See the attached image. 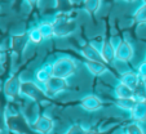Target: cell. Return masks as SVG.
Masks as SVG:
<instances>
[{
  "label": "cell",
  "instance_id": "6da1fadb",
  "mask_svg": "<svg viewBox=\"0 0 146 134\" xmlns=\"http://www.w3.org/2000/svg\"><path fill=\"white\" fill-rule=\"evenodd\" d=\"M50 69H52V76L62 77V79L67 80L69 77L74 76L78 67L75 61L71 59L70 57H61L57 58L50 65Z\"/></svg>",
  "mask_w": 146,
  "mask_h": 134
},
{
  "label": "cell",
  "instance_id": "7a4b0ae2",
  "mask_svg": "<svg viewBox=\"0 0 146 134\" xmlns=\"http://www.w3.org/2000/svg\"><path fill=\"white\" fill-rule=\"evenodd\" d=\"M7 126L9 130L18 134H31L33 133V126L29 125L27 120L21 114H13V115L7 116Z\"/></svg>",
  "mask_w": 146,
  "mask_h": 134
},
{
  "label": "cell",
  "instance_id": "3957f363",
  "mask_svg": "<svg viewBox=\"0 0 146 134\" xmlns=\"http://www.w3.org/2000/svg\"><path fill=\"white\" fill-rule=\"evenodd\" d=\"M21 94L30 98L34 102H41L45 99V97H48L44 88H41L40 84H38L35 81H22Z\"/></svg>",
  "mask_w": 146,
  "mask_h": 134
},
{
  "label": "cell",
  "instance_id": "277c9868",
  "mask_svg": "<svg viewBox=\"0 0 146 134\" xmlns=\"http://www.w3.org/2000/svg\"><path fill=\"white\" fill-rule=\"evenodd\" d=\"M43 86H44V90H45V93H47V96L53 97V96H57V94H60V93L66 90L69 84H67L66 79L52 76L49 81H48L45 85H43Z\"/></svg>",
  "mask_w": 146,
  "mask_h": 134
},
{
  "label": "cell",
  "instance_id": "5b68a950",
  "mask_svg": "<svg viewBox=\"0 0 146 134\" xmlns=\"http://www.w3.org/2000/svg\"><path fill=\"white\" fill-rule=\"evenodd\" d=\"M75 27H76L75 22L66 18H57L53 22V31H54V35L58 36V38H64V36L70 35L71 32H74Z\"/></svg>",
  "mask_w": 146,
  "mask_h": 134
},
{
  "label": "cell",
  "instance_id": "8992f818",
  "mask_svg": "<svg viewBox=\"0 0 146 134\" xmlns=\"http://www.w3.org/2000/svg\"><path fill=\"white\" fill-rule=\"evenodd\" d=\"M54 128V121L47 115H39L33 123V130L39 134H49Z\"/></svg>",
  "mask_w": 146,
  "mask_h": 134
},
{
  "label": "cell",
  "instance_id": "52a82bcc",
  "mask_svg": "<svg viewBox=\"0 0 146 134\" xmlns=\"http://www.w3.org/2000/svg\"><path fill=\"white\" fill-rule=\"evenodd\" d=\"M133 58V47L129 41L121 40L115 48V61L119 62H129Z\"/></svg>",
  "mask_w": 146,
  "mask_h": 134
},
{
  "label": "cell",
  "instance_id": "ba28073f",
  "mask_svg": "<svg viewBox=\"0 0 146 134\" xmlns=\"http://www.w3.org/2000/svg\"><path fill=\"white\" fill-rule=\"evenodd\" d=\"M21 79L18 76H12L4 84V93L9 99L16 98L18 94H21Z\"/></svg>",
  "mask_w": 146,
  "mask_h": 134
},
{
  "label": "cell",
  "instance_id": "9c48e42d",
  "mask_svg": "<svg viewBox=\"0 0 146 134\" xmlns=\"http://www.w3.org/2000/svg\"><path fill=\"white\" fill-rule=\"evenodd\" d=\"M80 106L86 110V111L93 112V111H98L102 107V101L98 97L93 96V94H89V96H86L84 98H82Z\"/></svg>",
  "mask_w": 146,
  "mask_h": 134
},
{
  "label": "cell",
  "instance_id": "30bf717a",
  "mask_svg": "<svg viewBox=\"0 0 146 134\" xmlns=\"http://www.w3.org/2000/svg\"><path fill=\"white\" fill-rule=\"evenodd\" d=\"M100 52H101L102 61L105 63H111L115 61V47H114V44L110 40L104 41Z\"/></svg>",
  "mask_w": 146,
  "mask_h": 134
},
{
  "label": "cell",
  "instance_id": "8fae6325",
  "mask_svg": "<svg viewBox=\"0 0 146 134\" xmlns=\"http://www.w3.org/2000/svg\"><path fill=\"white\" fill-rule=\"evenodd\" d=\"M84 65L93 76H101V75L106 74L109 70L105 62H98V61H86Z\"/></svg>",
  "mask_w": 146,
  "mask_h": 134
},
{
  "label": "cell",
  "instance_id": "7c38bea8",
  "mask_svg": "<svg viewBox=\"0 0 146 134\" xmlns=\"http://www.w3.org/2000/svg\"><path fill=\"white\" fill-rule=\"evenodd\" d=\"M82 54L86 58V61H98V62H104L101 57V52L97 49L92 44H87L82 48Z\"/></svg>",
  "mask_w": 146,
  "mask_h": 134
},
{
  "label": "cell",
  "instance_id": "4fadbf2b",
  "mask_svg": "<svg viewBox=\"0 0 146 134\" xmlns=\"http://www.w3.org/2000/svg\"><path fill=\"white\" fill-rule=\"evenodd\" d=\"M29 41V35L27 34H22V35H16L12 38V49L17 54H22L25 50L26 45Z\"/></svg>",
  "mask_w": 146,
  "mask_h": 134
},
{
  "label": "cell",
  "instance_id": "5bb4252c",
  "mask_svg": "<svg viewBox=\"0 0 146 134\" xmlns=\"http://www.w3.org/2000/svg\"><path fill=\"white\" fill-rule=\"evenodd\" d=\"M131 119L133 121H143L146 119V102H136L135 107L131 110Z\"/></svg>",
  "mask_w": 146,
  "mask_h": 134
},
{
  "label": "cell",
  "instance_id": "9a60e30c",
  "mask_svg": "<svg viewBox=\"0 0 146 134\" xmlns=\"http://www.w3.org/2000/svg\"><path fill=\"white\" fill-rule=\"evenodd\" d=\"M50 77H52V69H50V66H43V67L36 70L35 72V80L40 85H45L50 80Z\"/></svg>",
  "mask_w": 146,
  "mask_h": 134
},
{
  "label": "cell",
  "instance_id": "2e32d148",
  "mask_svg": "<svg viewBox=\"0 0 146 134\" xmlns=\"http://www.w3.org/2000/svg\"><path fill=\"white\" fill-rule=\"evenodd\" d=\"M120 83H123V84H125L127 86H129L131 89H133L135 90L136 88H137V85L140 84V76H138L137 72H125V74H123L120 76Z\"/></svg>",
  "mask_w": 146,
  "mask_h": 134
},
{
  "label": "cell",
  "instance_id": "e0dca14e",
  "mask_svg": "<svg viewBox=\"0 0 146 134\" xmlns=\"http://www.w3.org/2000/svg\"><path fill=\"white\" fill-rule=\"evenodd\" d=\"M114 93H115V97L119 99H123V98H133V89H131L129 86H127L125 84L119 81L118 84L115 85L114 88Z\"/></svg>",
  "mask_w": 146,
  "mask_h": 134
},
{
  "label": "cell",
  "instance_id": "ac0fdd59",
  "mask_svg": "<svg viewBox=\"0 0 146 134\" xmlns=\"http://www.w3.org/2000/svg\"><path fill=\"white\" fill-rule=\"evenodd\" d=\"M136 104V99L135 98H123V99H119L116 98V106L119 107V108L124 110V111H129L135 107Z\"/></svg>",
  "mask_w": 146,
  "mask_h": 134
},
{
  "label": "cell",
  "instance_id": "d6986e66",
  "mask_svg": "<svg viewBox=\"0 0 146 134\" xmlns=\"http://www.w3.org/2000/svg\"><path fill=\"white\" fill-rule=\"evenodd\" d=\"M133 92V98L136 99V102H146V86L143 83H140Z\"/></svg>",
  "mask_w": 146,
  "mask_h": 134
},
{
  "label": "cell",
  "instance_id": "ffe728a7",
  "mask_svg": "<svg viewBox=\"0 0 146 134\" xmlns=\"http://www.w3.org/2000/svg\"><path fill=\"white\" fill-rule=\"evenodd\" d=\"M39 30H40L41 35H43V38L44 39H49L52 38L53 35H54V31H53V25L52 23H41L40 26H39Z\"/></svg>",
  "mask_w": 146,
  "mask_h": 134
},
{
  "label": "cell",
  "instance_id": "44dd1931",
  "mask_svg": "<svg viewBox=\"0 0 146 134\" xmlns=\"http://www.w3.org/2000/svg\"><path fill=\"white\" fill-rule=\"evenodd\" d=\"M124 133H127V134H143V130H142V128H141L140 123L133 121V123L128 124V125L125 126V131H124Z\"/></svg>",
  "mask_w": 146,
  "mask_h": 134
},
{
  "label": "cell",
  "instance_id": "7402d4cb",
  "mask_svg": "<svg viewBox=\"0 0 146 134\" xmlns=\"http://www.w3.org/2000/svg\"><path fill=\"white\" fill-rule=\"evenodd\" d=\"M27 35H29V41H31V43H34V44L41 43V41H43V39H44L39 28H33V30H31Z\"/></svg>",
  "mask_w": 146,
  "mask_h": 134
},
{
  "label": "cell",
  "instance_id": "603a6c76",
  "mask_svg": "<svg viewBox=\"0 0 146 134\" xmlns=\"http://www.w3.org/2000/svg\"><path fill=\"white\" fill-rule=\"evenodd\" d=\"M135 21L138 23H146V4L142 5L135 14Z\"/></svg>",
  "mask_w": 146,
  "mask_h": 134
},
{
  "label": "cell",
  "instance_id": "cb8c5ba5",
  "mask_svg": "<svg viewBox=\"0 0 146 134\" xmlns=\"http://www.w3.org/2000/svg\"><path fill=\"white\" fill-rule=\"evenodd\" d=\"M86 133H87V129L83 128V125H80V124H75V125L70 126L69 130H67L65 134H86Z\"/></svg>",
  "mask_w": 146,
  "mask_h": 134
},
{
  "label": "cell",
  "instance_id": "d4e9b609",
  "mask_svg": "<svg viewBox=\"0 0 146 134\" xmlns=\"http://www.w3.org/2000/svg\"><path fill=\"white\" fill-rule=\"evenodd\" d=\"M100 7V0H86V9L91 13H94V12L98 9Z\"/></svg>",
  "mask_w": 146,
  "mask_h": 134
},
{
  "label": "cell",
  "instance_id": "484cf974",
  "mask_svg": "<svg viewBox=\"0 0 146 134\" xmlns=\"http://www.w3.org/2000/svg\"><path fill=\"white\" fill-rule=\"evenodd\" d=\"M137 74H138V76H140L141 79L146 77V61H143V62H141L140 65H138V67H137Z\"/></svg>",
  "mask_w": 146,
  "mask_h": 134
},
{
  "label": "cell",
  "instance_id": "4316f807",
  "mask_svg": "<svg viewBox=\"0 0 146 134\" xmlns=\"http://www.w3.org/2000/svg\"><path fill=\"white\" fill-rule=\"evenodd\" d=\"M86 134H104V133H101V131H98V130H94V129H87Z\"/></svg>",
  "mask_w": 146,
  "mask_h": 134
},
{
  "label": "cell",
  "instance_id": "83f0119b",
  "mask_svg": "<svg viewBox=\"0 0 146 134\" xmlns=\"http://www.w3.org/2000/svg\"><path fill=\"white\" fill-rule=\"evenodd\" d=\"M142 83H143V85L146 86V77H143V79H142Z\"/></svg>",
  "mask_w": 146,
  "mask_h": 134
},
{
  "label": "cell",
  "instance_id": "f1b7e54d",
  "mask_svg": "<svg viewBox=\"0 0 146 134\" xmlns=\"http://www.w3.org/2000/svg\"><path fill=\"white\" fill-rule=\"evenodd\" d=\"M121 134H127V133H121Z\"/></svg>",
  "mask_w": 146,
  "mask_h": 134
},
{
  "label": "cell",
  "instance_id": "f546056e",
  "mask_svg": "<svg viewBox=\"0 0 146 134\" xmlns=\"http://www.w3.org/2000/svg\"><path fill=\"white\" fill-rule=\"evenodd\" d=\"M145 61H146V59H145Z\"/></svg>",
  "mask_w": 146,
  "mask_h": 134
}]
</instances>
